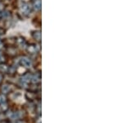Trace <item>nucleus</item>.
I'll return each instance as SVG.
<instances>
[{
  "label": "nucleus",
  "mask_w": 123,
  "mask_h": 123,
  "mask_svg": "<svg viewBox=\"0 0 123 123\" xmlns=\"http://www.w3.org/2000/svg\"><path fill=\"white\" fill-rule=\"evenodd\" d=\"M34 7L35 10H40L41 8V0H36L34 4Z\"/></svg>",
  "instance_id": "obj_2"
},
{
  "label": "nucleus",
  "mask_w": 123,
  "mask_h": 123,
  "mask_svg": "<svg viewBox=\"0 0 123 123\" xmlns=\"http://www.w3.org/2000/svg\"><path fill=\"white\" fill-rule=\"evenodd\" d=\"M0 8H2V5L1 4H0Z\"/></svg>",
  "instance_id": "obj_9"
},
{
  "label": "nucleus",
  "mask_w": 123,
  "mask_h": 123,
  "mask_svg": "<svg viewBox=\"0 0 123 123\" xmlns=\"http://www.w3.org/2000/svg\"><path fill=\"white\" fill-rule=\"evenodd\" d=\"M2 46H3V44H2V42L0 41V49L2 48Z\"/></svg>",
  "instance_id": "obj_7"
},
{
  "label": "nucleus",
  "mask_w": 123,
  "mask_h": 123,
  "mask_svg": "<svg viewBox=\"0 0 123 123\" xmlns=\"http://www.w3.org/2000/svg\"><path fill=\"white\" fill-rule=\"evenodd\" d=\"M40 36H41L40 32H37V33H35V38H36L37 40H39V39H40Z\"/></svg>",
  "instance_id": "obj_5"
},
{
  "label": "nucleus",
  "mask_w": 123,
  "mask_h": 123,
  "mask_svg": "<svg viewBox=\"0 0 123 123\" xmlns=\"http://www.w3.org/2000/svg\"><path fill=\"white\" fill-rule=\"evenodd\" d=\"M18 43L20 44V45H21V47H24L25 46V42L23 41V40H21V39H19V41H18Z\"/></svg>",
  "instance_id": "obj_4"
},
{
  "label": "nucleus",
  "mask_w": 123,
  "mask_h": 123,
  "mask_svg": "<svg viewBox=\"0 0 123 123\" xmlns=\"http://www.w3.org/2000/svg\"><path fill=\"white\" fill-rule=\"evenodd\" d=\"M21 11L24 13H28L30 12L29 5L26 4V3H22V4L21 5Z\"/></svg>",
  "instance_id": "obj_1"
},
{
  "label": "nucleus",
  "mask_w": 123,
  "mask_h": 123,
  "mask_svg": "<svg viewBox=\"0 0 123 123\" xmlns=\"http://www.w3.org/2000/svg\"><path fill=\"white\" fill-rule=\"evenodd\" d=\"M21 61H22V64L25 65V66H26V67L31 66V61H30V59H28L27 58H23Z\"/></svg>",
  "instance_id": "obj_3"
},
{
  "label": "nucleus",
  "mask_w": 123,
  "mask_h": 123,
  "mask_svg": "<svg viewBox=\"0 0 123 123\" xmlns=\"http://www.w3.org/2000/svg\"><path fill=\"white\" fill-rule=\"evenodd\" d=\"M3 17V15H2V13H0V17Z\"/></svg>",
  "instance_id": "obj_8"
},
{
  "label": "nucleus",
  "mask_w": 123,
  "mask_h": 123,
  "mask_svg": "<svg viewBox=\"0 0 123 123\" xmlns=\"http://www.w3.org/2000/svg\"><path fill=\"white\" fill-rule=\"evenodd\" d=\"M29 51H35V47H34L33 45H31L29 48Z\"/></svg>",
  "instance_id": "obj_6"
}]
</instances>
